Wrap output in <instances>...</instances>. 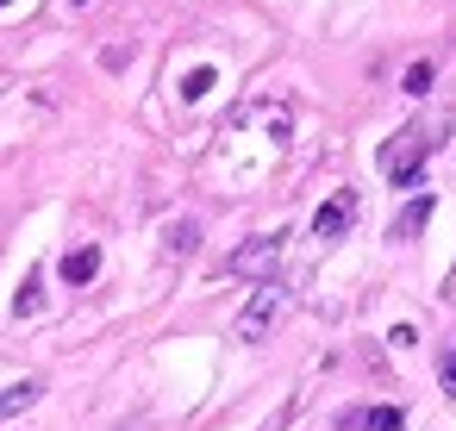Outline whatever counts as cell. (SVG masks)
Here are the masks:
<instances>
[{"mask_svg":"<svg viewBox=\"0 0 456 431\" xmlns=\"http://www.w3.org/2000/svg\"><path fill=\"white\" fill-rule=\"evenodd\" d=\"M94 275H101V244H76V250L63 256V281H69V288H88Z\"/></svg>","mask_w":456,"mask_h":431,"instance_id":"obj_6","label":"cell"},{"mask_svg":"<svg viewBox=\"0 0 456 431\" xmlns=\"http://www.w3.org/2000/svg\"><path fill=\"white\" fill-rule=\"evenodd\" d=\"M194 244H200V225H194V219H175V225H169V238H163V250H169V256H188Z\"/></svg>","mask_w":456,"mask_h":431,"instance_id":"obj_9","label":"cell"},{"mask_svg":"<svg viewBox=\"0 0 456 431\" xmlns=\"http://www.w3.org/2000/svg\"><path fill=\"white\" fill-rule=\"evenodd\" d=\"M281 238L288 232H263V238H244L232 256H225V269L232 275H250V281H275V263H281Z\"/></svg>","mask_w":456,"mask_h":431,"instance_id":"obj_3","label":"cell"},{"mask_svg":"<svg viewBox=\"0 0 456 431\" xmlns=\"http://www.w3.org/2000/svg\"><path fill=\"white\" fill-rule=\"evenodd\" d=\"M45 400V381L38 375H26V381H13L7 394H0V425H7V419H20V412H32Z\"/></svg>","mask_w":456,"mask_h":431,"instance_id":"obj_5","label":"cell"},{"mask_svg":"<svg viewBox=\"0 0 456 431\" xmlns=\"http://www.w3.org/2000/svg\"><path fill=\"white\" fill-rule=\"evenodd\" d=\"M350 219H356V188H338V194L313 213V238H319V244H331V238H344V232H350Z\"/></svg>","mask_w":456,"mask_h":431,"instance_id":"obj_4","label":"cell"},{"mask_svg":"<svg viewBox=\"0 0 456 431\" xmlns=\"http://www.w3.org/2000/svg\"><path fill=\"white\" fill-rule=\"evenodd\" d=\"M294 412H300V400H288V406H281V412H275L263 431H288V425H294Z\"/></svg>","mask_w":456,"mask_h":431,"instance_id":"obj_14","label":"cell"},{"mask_svg":"<svg viewBox=\"0 0 456 431\" xmlns=\"http://www.w3.org/2000/svg\"><path fill=\"white\" fill-rule=\"evenodd\" d=\"M444 394H456V350L444 356Z\"/></svg>","mask_w":456,"mask_h":431,"instance_id":"obj_16","label":"cell"},{"mask_svg":"<svg viewBox=\"0 0 456 431\" xmlns=\"http://www.w3.org/2000/svg\"><path fill=\"white\" fill-rule=\"evenodd\" d=\"M425 150H431V132H419V126H406L387 150H381V169H387V182L394 188H419V169H425Z\"/></svg>","mask_w":456,"mask_h":431,"instance_id":"obj_2","label":"cell"},{"mask_svg":"<svg viewBox=\"0 0 456 431\" xmlns=\"http://www.w3.org/2000/svg\"><path fill=\"white\" fill-rule=\"evenodd\" d=\"M431 82H437V69H431V63H412V69H406V82H400V88H406V94H425V88H431Z\"/></svg>","mask_w":456,"mask_h":431,"instance_id":"obj_13","label":"cell"},{"mask_svg":"<svg viewBox=\"0 0 456 431\" xmlns=\"http://www.w3.org/2000/svg\"><path fill=\"white\" fill-rule=\"evenodd\" d=\"M238 119H256V101H250V107H244V113H238ZM288 132H294V119H288V107H269V138H275V144H281V138H288Z\"/></svg>","mask_w":456,"mask_h":431,"instance_id":"obj_11","label":"cell"},{"mask_svg":"<svg viewBox=\"0 0 456 431\" xmlns=\"http://www.w3.org/2000/svg\"><path fill=\"white\" fill-rule=\"evenodd\" d=\"M213 82H219L213 69H188V76H182V101H207V94H213Z\"/></svg>","mask_w":456,"mask_h":431,"instance_id":"obj_12","label":"cell"},{"mask_svg":"<svg viewBox=\"0 0 456 431\" xmlns=\"http://www.w3.org/2000/svg\"><path fill=\"white\" fill-rule=\"evenodd\" d=\"M0 7H13V0H0Z\"/></svg>","mask_w":456,"mask_h":431,"instance_id":"obj_18","label":"cell"},{"mask_svg":"<svg viewBox=\"0 0 456 431\" xmlns=\"http://www.w3.org/2000/svg\"><path fill=\"white\" fill-rule=\"evenodd\" d=\"M362 431H406V412L400 406H369L362 412Z\"/></svg>","mask_w":456,"mask_h":431,"instance_id":"obj_10","label":"cell"},{"mask_svg":"<svg viewBox=\"0 0 456 431\" xmlns=\"http://www.w3.org/2000/svg\"><path fill=\"white\" fill-rule=\"evenodd\" d=\"M13 313H20V319H38V313H45V275H38V269L20 281V294H13Z\"/></svg>","mask_w":456,"mask_h":431,"instance_id":"obj_8","label":"cell"},{"mask_svg":"<svg viewBox=\"0 0 456 431\" xmlns=\"http://www.w3.org/2000/svg\"><path fill=\"white\" fill-rule=\"evenodd\" d=\"M288 313V288L281 281H263L250 300H244V313H238V325H232V337L238 344H263L269 331H275V319Z\"/></svg>","mask_w":456,"mask_h":431,"instance_id":"obj_1","label":"cell"},{"mask_svg":"<svg viewBox=\"0 0 456 431\" xmlns=\"http://www.w3.org/2000/svg\"><path fill=\"white\" fill-rule=\"evenodd\" d=\"M387 337H394V350H412V344H419V331H412V325H394Z\"/></svg>","mask_w":456,"mask_h":431,"instance_id":"obj_15","label":"cell"},{"mask_svg":"<svg viewBox=\"0 0 456 431\" xmlns=\"http://www.w3.org/2000/svg\"><path fill=\"white\" fill-rule=\"evenodd\" d=\"M431 207H437V200H431V194H419V200H412V207H400V219H394V238H400V244H406V238H412V232H425V225H431Z\"/></svg>","mask_w":456,"mask_h":431,"instance_id":"obj_7","label":"cell"},{"mask_svg":"<svg viewBox=\"0 0 456 431\" xmlns=\"http://www.w3.org/2000/svg\"><path fill=\"white\" fill-rule=\"evenodd\" d=\"M69 7H88V0H69Z\"/></svg>","mask_w":456,"mask_h":431,"instance_id":"obj_17","label":"cell"}]
</instances>
